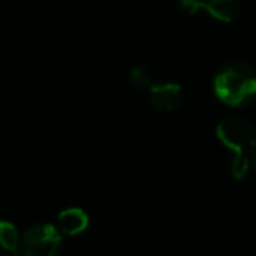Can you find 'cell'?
<instances>
[{"instance_id": "cell-7", "label": "cell", "mask_w": 256, "mask_h": 256, "mask_svg": "<svg viewBox=\"0 0 256 256\" xmlns=\"http://www.w3.org/2000/svg\"><path fill=\"white\" fill-rule=\"evenodd\" d=\"M22 235L11 222H0V256H18Z\"/></svg>"}, {"instance_id": "cell-5", "label": "cell", "mask_w": 256, "mask_h": 256, "mask_svg": "<svg viewBox=\"0 0 256 256\" xmlns=\"http://www.w3.org/2000/svg\"><path fill=\"white\" fill-rule=\"evenodd\" d=\"M200 10H205L212 18L230 23L241 12L240 0H200Z\"/></svg>"}, {"instance_id": "cell-10", "label": "cell", "mask_w": 256, "mask_h": 256, "mask_svg": "<svg viewBox=\"0 0 256 256\" xmlns=\"http://www.w3.org/2000/svg\"><path fill=\"white\" fill-rule=\"evenodd\" d=\"M180 6L186 14L194 16L200 11V0H180Z\"/></svg>"}, {"instance_id": "cell-1", "label": "cell", "mask_w": 256, "mask_h": 256, "mask_svg": "<svg viewBox=\"0 0 256 256\" xmlns=\"http://www.w3.org/2000/svg\"><path fill=\"white\" fill-rule=\"evenodd\" d=\"M214 94L226 106L244 107L256 101V71L242 62L223 66L214 77Z\"/></svg>"}, {"instance_id": "cell-11", "label": "cell", "mask_w": 256, "mask_h": 256, "mask_svg": "<svg viewBox=\"0 0 256 256\" xmlns=\"http://www.w3.org/2000/svg\"><path fill=\"white\" fill-rule=\"evenodd\" d=\"M250 169H253L254 174H256V148H254L253 152L250 154Z\"/></svg>"}, {"instance_id": "cell-3", "label": "cell", "mask_w": 256, "mask_h": 256, "mask_svg": "<svg viewBox=\"0 0 256 256\" xmlns=\"http://www.w3.org/2000/svg\"><path fill=\"white\" fill-rule=\"evenodd\" d=\"M60 244L62 234L54 224H34L22 235L18 256H56Z\"/></svg>"}, {"instance_id": "cell-8", "label": "cell", "mask_w": 256, "mask_h": 256, "mask_svg": "<svg viewBox=\"0 0 256 256\" xmlns=\"http://www.w3.org/2000/svg\"><path fill=\"white\" fill-rule=\"evenodd\" d=\"M130 83L136 89H148V90L154 84L152 78H151V74L146 70H144V68H134L130 72Z\"/></svg>"}, {"instance_id": "cell-2", "label": "cell", "mask_w": 256, "mask_h": 256, "mask_svg": "<svg viewBox=\"0 0 256 256\" xmlns=\"http://www.w3.org/2000/svg\"><path fill=\"white\" fill-rule=\"evenodd\" d=\"M218 140L234 151V157L250 156L256 148V128L246 119L230 116L217 125Z\"/></svg>"}, {"instance_id": "cell-4", "label": "cell", "mask_w": 256, "mask_h": 256, "mask_svg": "<svg viewBox=\"0 0 256 256\" xmlns=\"http://www.w3.org/2000/svg\"><path fill=\"white\" fill-rule=\"evenodd\" d=\"M150 101L162 112H172L182 104L184 92L176 83H157L150 88Z\"/></svg>"}, {"instance_id": "cell-6", "label": "cell", "mask_w": 256, "mask_h": 256, "mask_svg": "<svg viewBox=\"0 0 256 256\" xmlns=\"http://www.w3.org/2000/svg\"><path fill=\"white\" fill-rule=\"evenodd\" d=\"M89 218L82 208H66L58 216V229L60 234L74 236L82 234L88 228Z\"/></svg>"}, {"instance_id": "cell-9", "label": "cell", "mask_w": 256, "mask_h": 256, "mask_svg": "<svg viewBox=\"0 0 256 256\" xmlns=\"http://www.w3.org/2000/svg\"><path fill=\"white\" fill-rule=\"evenodd\" d=\"M250 170V156L234 157L230 164V175L235 180H242Z\"/></svg>"}]
</instances>
